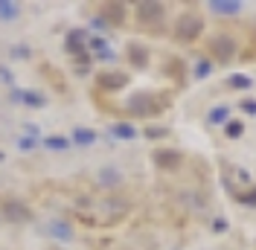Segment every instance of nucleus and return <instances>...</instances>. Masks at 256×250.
<instances>
[{"label":"nucleus","instance_id":"1","mask_svg":"<svg viewBox=\"0 0 256 250\" xmlns=\"http://www.w3.org/2000/svg\"><path fill=\"white\" fill-rule=\"evenodd\" d=\"M175 32H178V38L192 41V38H198V35L204 32V20H201V15H195V12H186V15L178 18Z\"/></svg>","mask_w":256,"mask_h":250},{"label":"nucleus","instance_id":"2","mask_svg":"<svg viewBox=\"0 0 256 250\" xmlns=\"http://www.w3.org/2000/svg\"><path fill=\"white\" fill-rule=\"evenodd\" d=\"M210 52H212L218 62H227V58H233V52H236V41H233L230 35H212Z\"/></svg>","mask_w":256,"mask_h":250},{"label":"nucleus","instance_id":"3","mask_svg":"<svg viewBox=\"0 0 256 250\" xmlns=\"http://www.w3.org/2000/svg\"><path fill=\"white\" fill-rule=\"evenodd\" d=\"M163 15H166V6L163 3H140L137 6V18H140V24H146V26L160 24Z\"/></svg>","mask_w":256,"mask_h":250},{"label":"nucleus","instance_id":"4","mask_svg":"<svg viewBox=\"0 0 256 250\" xmlns=\"http://www.w3.org/2000/svg\"><path fill=\"white\" fill-rule=\"evenodd\" d=\"M3 218L15 221V224H26V221H32V212L30 206L20 201H3Z\"/></svg>","mask_w":256,"mask_h":250},{"label":"nucleus","instance_id":"5","mask_svg":"<svg viewBox=\"0 0 256 250\" xmlns=\"http://www.w3.org/2000/svg\"><path fill=\"white\" fill-rule=\"evenodd\" d=\"M12 99L15 102H24L26 108H44L47 105V99L41 94H35V90H12Z\"/></svg>","mask_w":256,"mask_h":250},{"label":"nucleus","instance_id":"6","mask_svg":"<svg viewBox=\"0 0 256 250\" xmlns=\"http://www.w3.org/2000/svg\"><path fill=\"white\" fill-rule=\"evenodd\" d=\"M96 82H99V88H105V90H120L128 82V76L126 73H99Z\"/></svg>","mask_w":256,"mask_h":250},{"label":"nucleus","instance_id":"7","mask_svg":"<svg viewBox=\"0 0 256 250\" xmlns=\"http://www.w3.org/2000/svg\"><path fill=\"white\" fill-rule=\"evenodd\" d=\"M152 102H154V96H148V94H137L134 99H131V102H128V108L134 110V114H154V110L148 108Z\"/></svg>","mask_w":256,"mask_h":250},{"label":"nucleus","instance_id":"8","mask_svg":"<svg viewBox=\"0 0 256 250\" xmlns=\"http://www.w3.org/2000/svg\"><path fill=\"white\" fill-rule=\"evenodd\" d=\"M210 9L218 12V15H236L239 12V3L236 0H210Z\"/></svg>","mask_w":256,"mask_h":250},{"label":"nucleus","instance_id":"9","mask_svg":"<svg viewBox=\"0 0 256 250\" xmlns=\"http://www.w3.org/2000/svg\"><path fill=\"white\" fill-rule=\"evenodd\" d=\"M105 20L122 24V20H126V6H122V3H108V6H105Z\"/></svg>","mask_w":256,"mask_h":250},{"label":"nucleus","instance_id":"10","mask_svg":"<svg viewBox=\"0 0 256 250\" xmlns=\"http://www.w3.org/2000/svg\"><path fill=\"white\" fill-rule=\"evenodd\" d=\"M154 163L163 166V169H172V166L180 163V154H178V152H158V154H154Z\"/></svg>","mask_w":256,"mask_h":250},{"label":"nucleus","instance_id":"11","mask_svg":"<svg viewBox=\"0 0 256 250\" xmlns=\"http://www.w3.org/2000/svg\"><path fill=\"white\" fill-rule=\"evenodd\" d=\"M47 230L56 236V238H64V242H70V238H73V227H70V224H64V221H52Z\"/></svg>","mask_w":256,"mask_h":250},{"label":"nucleus","instance_id":"12","mask_svg":"<svg viewBox=\"0 0 256 250\" xmlns=\"http://www.w3.org/2000/svg\"><path fill=\"white\" fill-rule=\"evenodd\" d=\"M20 15V6L12 0H0V20H15Z\"/></svg>","mask_w":256,"mask_h":250},{"label":"nucleus","instance_id":"13","mask_svg":"<svg viewBox=\"0 0 256 250\" xmlns=\"http://www.w3.org/2000/svg\"><path fill=\"white\" fill-rule=\"evenodd\" d=\"M88 35L82 30H76V32H70V38H67V50L70 52H79V58H84V52H82V41H84Z\"/></svg>","mask_w":256,"mask_h":250},{"label":"nucleus","instance_id":"14","mask_svg":"<svg viewBox=\"0 0 256 250\" xmlns=\"http://www.w3.org/2000/svg\"><path fill=\"white\" fill-rule=\"evenodd\" d=\"M111 134L114 137H120V140H134V137H137V128H131L128 122H120V125H114L111 128Z\"/></svg>","mask_w":256,"mask_h":250},{"label":"nucleus","instance_id":"15","mask_svg":"<svg viewBox=\"0 0 256 250\" xmlns=\"http://www.w3.org/2000/svg\"><path fill=\"white\" fill-rule=\"evenodd\" d=\"M94 140H96V134L88 131V128H76V131H73V142H79V146H90Z\"/></svg>","mask_w":256,"mask_h":250},{"label":"nucleus","instance_id":"16","mask_svg":"<svg viewBox=\"0 0 256 250\" xmlns=\"http://www.w3.org/2000/svg\"><path fill=\"white\" fill-rule=\"evenodd\" d=\"M44 146L52 148V152H67V148H70V140H67V137H47Z\"/></svg>","mask_w":256,"mask_h":250},{"label":"nucleus","instance_id":"17","mask_svg":"<svg viewBox=\"0 0 256 250\" xmlns=\"http://www.w3.org/2000/svg\"><path fill=\"white\" fill-rule=\"evenodd\" d=\"M99 184H102V186H116V184H120V172H116V169H102Z\"/></svg>","mask_w":256,"mask_h":250},{"label":"nucleus","instance_id":"18","mask_svg":"<svg viewBox=\"0 0 256 250\" xmlns=\"http://www.w3.org/2000/svg\"><path fill=\"white\" fill-rule=\"evenodd\" d=\"M254 82H250V76H242V73H236V76H230V88H239V90H244V88H250Z\"/></svg>","mask_w":256,"mask_h":250},{"label":"nucleus","instance_id":"19","mask_svg":"<svg viewBox=\"0 0 256 250\" xmlns=\"http://www.w3.org/2000/svg\"><path fill=\"white\" fill-rule=\"evenodd\" d=\"M242 131H244V125L242 122H227V128H224L227 137H242Z\"/></svg>","mask_w":256,"mask_h":250},{"label":"nucleus","instance_id":"20","mask_svg":"<svg viewBox=\"0 0 256 250\" xmlns=\"http://www.w3.org/2000/svg\"><path fill=\"white\" fill-rule=\"evenodd\" d=\"M128 52H131V62L137 64V67H143V64H146V52L140 47H131Z\"/></svg>","mask_w":256,"mask_h":250},{"label":"nucleus","instance_id":"21","mask_svg":"<svg viewBox=\"0 0 256 250\" xmlns=\"http://www.w3.org/2000/svg\"><path fill=\"white\" fill-rule=\"evenodd\" d=\"M227 120V108H216V110H210V122H224Z\"/></svg>","mask_w":256,"mask_h":250},{"label":"nucleus","instance_id":"22","mask_svg":"<svg viewBox=\"0 0 256 250\" xmlns=\"http://www.w3.org/2000/svg\"><path fill=\"white\" fill-rule=\"evenodd\" d=\"M242 108L248 110V114H256V99H244V102H242Z\"/></svg>","mask_w":256,"mask_h":250},{"label":"nucleus","instance_id":"23","mask_svg":"<svg viewBox=\"0 0 256 250\" xmlns=\"http://www.w3.org/2000/svg\"><path fill=\"white\" fill-rule=\"evenodd\" d=\"M239 201L242 204H256V189L254 192H248V195H239Z\"/></svg>","mask_w":256,"mask_h":250},{"label":"nucleus","instance_id":"24","mask_svg":"<svg viewBox=\"0 0 256 250\" xmlns=\"http://www.w3.org/2000/svg\"><path fill=\"white\" fill-rule=\"evenodd\" d=\"M12 56H15V58H18V56H20V58H26V56H30V50H26V47H12Z\"/></svg>","mask_w":256,"mask_h":250},{"label":"nucleus","instance_id":"25","mask_svg":"<svg viewBox=\"0 0 256 250\" xmlns=\"http://www.w3.org/2000/svg\"><path fill=\"white\" fill-rule=\"evenodd\" d=\"M195 73H198V76H207V73H210V64H207V62H201V64H198V70H195Z\"/></svg>","mask_w":256,"mask_h":250},{"label":"nucleus","instance_id":"26","mask_svg":"<svg viewBox=\"0 0 256 250\" xmlns=\"http://www.w3.org/2000/svg\"><path fill=\"white\" fill-rule=\"evenodd\" d=\"M163 134H166V128H152L148 131V137H163Z\"/></svg>","mask_w":256,"mask_h":250},{"label":"nucleus","instance_id":"27","mask_svg":"<svg viewBox=\"0 0 256 250\" xmlns=\"http://www.w3.org/2000/svg\"><path fill=\"white\" fill-rule=\"evenodd\" d=\"M216 230H218V233H222V230H227V221L218 218V221H216Z\"/></svg>","mask_w":256,"mask_h":250},{"label":"nucleus","instance_id":"28","mask_svg":"<svg viewBox=\"0 0 256 250\" xmlns=\"http://www.w3.org/2000/svg\"><path fill=\"white\" fill-rule=\"evenodd\" d=\"M0 160H3V152H0Z\"/></svg>","mask_w":256,"mask_h":250}]
</instances>
